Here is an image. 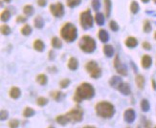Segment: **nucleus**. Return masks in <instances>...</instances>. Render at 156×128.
Listing matches in <instances>:
<instances>
[{
    "instance_id": "obj_1",
    "label": "nucleus",
    "mask_w": 156,
    "mask_h": 128,
    "mask_svg": "<svg viewBox=\"0 0 156 128\" xmlns=\"http://www.w3.org/2000/svg\"><path fill=\"white\" fill-rule=\"evenodd\" d=\"M95 95V89L90 83L83 82L79 84V86L77 88L74 95V101L76 102H81L83 100H89L92 98Z\"/></svg>"
},
{
    "instance_id": "obj_2",
    "label": "nucleus",
    "mask_w": 156,
    "mask_h": 128,
    "mask_svg": "<svg viewBox=\"0 0 156 128\" xmlns=\"http://www.w3.org/2000/svg\"><path fill=\"white\" fill-rule=\"evenodd\" d=\"M95 110L97 115L104 119H110L115 114L114 105L108 101H101L97 103Z\"/></svg>"
},
{
    "instance_id": "obj_3",
    "label": "nucleus",
    "mask_w": 156,
    "mask_h": 128,
    "mask_svg": "<svg viewBox=\"0 0 156 128\" xmlns=\"http://www.w3.org/2000/svg\"><path fill=\"white\" fill-rule=\"evenodd\" d=\"M60 36L66 42H73L78 36V31L75 25L71 22H67L62 25L60 28Z\"/></svg>"
},
{
    "instance_id": "obj_4",
    "label": "nucleus",
    "mask_w": 156,
    "mask_h": 128,
    "mask_svg": "<svg viewBox=\"0 0 156 128\" xmlns=\"http://www.w3.org/2000/svg\"><path fill=\"white\" fill-rule=\"evenodd\" d=\"M79 49L84 53H93L96 49V42L90 35H83L79 42Z\"/></svg>"
},
{
    "instance_id": "obj_5",
    "label": "nucleus",
    "mask_w": 156,
    "mask_h": 128,
    "mask_svg": "<svg viewBox=\"0 0 156 128\" xmlns=\"http://www.w3.org/2000/svg\"><path fill=\"white\" fill-rule=\"evenodd\" d=\"M93 16L89 10H86L84 12H82L79 16V23L81 26L84 29V30H88L93 26Z\"/></svg>"
},
{
    "instance_id": "obj_6",
    "label": "nucleus",
    "mask_w": 156,
    "mask_h": 128,
    "mask_svg": "<svg viewBox=\"0 0 156 128\" xmlns=\"http://www.w3.org/2000/svg\"><path fill=\"white\" fill-rule=\"evenodd\" d=\"M65 116L67 117V119L69 120V122H79L82 120V117H83V113L81 107H77L73 108L72 110L69 111L67 114H65Z\"/></svg>"
},
{
    "instance_id": "obj_7",
    "label": "nucleus",
    "mask_w": 156,
    "mask_h": 128,
    "mask_svg": "<svg viewBox=\"0 0 156 128\" xmlns=\"http://www.w3.org/2000/svg\"><path fill=\"white\" fill-rule=\"evenodd\" d=\"M50 13L53 14L55 17H62L64 14V8L61 3L57 2L55 4H51L50 7Z\"/></svg>"
},
{
    "instance_id": "obj_8",
    "label": "nucleus",
    "mask_w": 156,
    "mask_h": 128,
    "mask_svg": "<svg viewBox=\"0 0 156 128\" xmlns=\"http://www.w3.org/2000/svg\"><path fill=\"white\" fill-rule=\"evenodd\" d=\"M114 67L116 68V70H117V72L121 76H126V75H128V70H126V67L125 66V65H123L121 63V60H120L118 54L114 58Z\"/></svg>"
},
{
    "instance_id": "obj_9",
    "label": "nucleus",
    "mask_w": 156,
    "mask_h": 128,
    "mask_svg": "<svg viewBox=\"0 0 156 128\" xmlns=\"http://www.w3.org/2000/svg\"><path fill=\"white\" fill-rule=\"evenodd\" d=\"M135 118H136V114H135V111H134L133 109L128 108L125 111L124 119L128 123H132L134 120H135Z\"/></svg>"
},
{
    "instance_id": "obj_10",
    "label": "nucleus",
    "mask_w": 156,
    "mask_h": 128,
    "mask_svg": "<svg viewBox=\"0 0 156 128\" xmlns=\"http://www.w3.org/2000/svg\"><path fill=\"white\" fill-rule=\"evenodd\" d=\"M152 64V58L148 54H144L141 59V65L144 69H148Z\"/></svg>"
},
{
    "instance_id": "obj_11",
    "label": "nucleus",
    "mask_w": 156,
    "mask_h": 128,
    "mask_svg": "<svg viewBox=\"0 0 156 128\" xmlns=\"http://www.w3.org/2000/svg\"><path fill=\"white\" fill-rule=\"evenodd\" d=\"M118 90L123 95H125V96H128V95H130V93H131V89H130V86L128 85V83H126V82H122L121 85L119 86Z\"/></svg>"
},
{
    "instance_id": "obj_12",
    "label": "nucleus",
    "mask_w": 156,
    "mask_h": 128,
    "mask_svg": "<svg viewBox=\"0 0 156 128\" xmlns=\"http://www.w3.org/2000/svg\"><path fill=\"white\" fill-rule=\"evenodd\" d=\"M122 82H123V81H122V78H120V76H112V78H110V80H109L110 86L113 87V88H115V89H118L119 86L121 85Z\"/></svg>"
},
{
    "instance_id": "obj_13",
    "label": "nucleus",
    "mask_w": 156,
    "mask_h": 128,
    "mask_svg": "<svg viewBox=\"0 0 156 128\" xmlns=\"http://www.w3.org/2000/svg\"><path fill=\"white\" fill-rule=\"evenodd\" d=\"M125 44L126 47H128V48H134V47H136L138 44V40L136 37H134V36H128V37L126 39Z\"/></svg>"
},
{
    "instance_id": "obj_14",
    "label": "nucleus",
    "mask_w": 156,
    "mask_h": 128,
    "mask_svg": "<svg viewBox=\"0 0 156 128\" xmlns=\"http://www.w3.org/2000/svg\"><path fill=\"white\" fill-rule=\"evenodd\" d=\"M9 95H10L11 98H13V100H16V98H18L21 96V91H20V89L18 88V87L13 86V87L11 88L10 92H9Z\"/></svg>"
},
{
    "instance_id": "obj_15",
    "label": "nucleus",
    "mask_w": 156,
    "mask_h": 128,
    "mask_svg": "<svg viewBox=\"0 0 156 128\" xmlns=\"http://www.w3.org/2000/svg\"><path fill=\"white\" fill-rule=\"evenodd\" d=\"M68 68L70 69L72 71H76L79 67V62H78V59L75 57H70L68 60Z\"/></svg>"
},
{
    "instance_id": "obj_16",
    "label": "nucleus",
    "mask_w": 156,
    "mask_h": 128,
    "mask_svg": "<svg viewBox=\"0 0 156 128\" xmlns=\"http://www.w3.org/2000/svg\"><path fill=\"white\" fill-rule=\"evenodd\" d=\"M98 36H99V39L101 42H106V41H108V39H109V35H108V33L106 30H104V29L99 30Z\"/></svg>"
},
{
    "instance_id": "obj_17",
    "label": "nucleus",
    "mask_w": 156,
    "mask_h": 128,
    "mask_svg": "<svg viewBox=\"0 0 156 128\" xmlns=\"http://www.w3.org/2000/svg\"><path fill=\"white\" fill-rule=\"evenodd\" d=\"M44 48H45V45H44V43L42 42V40L37 39L34 41V49L35 51H38V52H43Z\"/></svg>"
},
{
    "instance_id": "obj_18",
    "label": "nucleus",
    "mask_w": 156,
    "mask_h": 128,
    "mask_svg": "<svg viewBox=\"0 0 156 128\" xmlns=\"http://www.w3.org/2000/svg\"><path fill=\"white\" fill-rule=\"evenodd\" d=\"M34 24H35V27L38 29H42L43 27H44V20H43L42 16H35L34 19Z\"/></svg>"
},
{
    "instance_id": "obj_19",
    "label": "nucleus",
    "mask_w": 156,
    "mask_h": 128,
    "mask_svg": "<svg viewBox=\"0 0 156 128\" xmlns=\"http://www.w3.org/2000/svg\"><path fill=\"white\" fill-rule=\"evenodd\" d=\"M98 67V64H97V62L96 61H94V60H90L88 61L87 63H86L85 65V69H86V71H87L89 74L90 73H92L95 69H97Z\"/></svg>"
},
{
    "instance_id": "obj_20",
    "label": "nucleus",
    "mask_w": 156,
    "mask_h": 128,
    "mask_svg": "<svg viewBox=\"0 0 156 128\" xmlns=\"http://www.w3.org/2000/svg\"><path fill=\"white\" fill-rule=\"evenodd\" d=\"M103 51H104V54H106L107 57H113V54H114V49H113V47H112L111 45H104V48H103Z\"/></svg>"
},
{
    "instance_id": "obj_21",
    "label": "nucleus",
    "mask_w": 156,
    "mask_h": 128,
    "mask_svg": "<svg viewBox=\"0 0 156 128\" xmlns=\"http://www.w3.org/2000/svg\"><path fill=\"white\" fill-rule=\"evenodd\" d=\"M50 96L57 101H60L64 98V95L62 94V92H60V91H54V92H51Z\"/></svg>"
},
{
    "instance_id": "obj_22",
    "label": "nucleus",
    "mask_w": 156,
    "mask_h": 128,
    "mask_svg": "<svg viewBox=\"0 0 156 128\" xmlns=\"http://www.w3.org/2000/svg\"><path fill=\"white\" fill-rule=\"evenodd\" d=\"M51 44H52V47H54L55 49H60L62 47V42L59 37H53L52 40H51Z\"/></svg>"
},
{
    "instance_id": "obj_23",
    "label": "nucleus",
    "mask_w": 156,
    "mask_h": 128,
    "mask_svg": "<svg viewBox=\"0 0 156 128\" xmlns=\"http://www.w3.org/2000/svg\"><path fill=\"white\" fill-rule=\"evenodd\" d=\"M135 81H136V84H137L138 88H139V89H143L144 88L145 78H144L142 75H137L136 76V78H135Z\"/></svg>"
},
{
    "instance_id": "obj_24",
    "label": "nucleus",
    "mask_w": 156,
    "mask_h": 128,
    "mask_svg": "<svg viewBox=\"0 0 156 128\" xmlns=\"http://www.w3.org/2000/svg\"><path fill=\"white\" fill-rule=\"evenodd\" d=\"M56 120H57V123L60 124V125H62V126L66 125V124L69 122L67 117L65 116V115H60V116H57V119H56Z\"/></svg>"
},
{
    "instance_id": "obj_25",
    "label": "nucleus",
    "mask_w": 156,
    "mask_h": 128,
    "mask_svg": "<svg viewBox=\"0 0 156 128\" xmlns=\"http://www.w3.org/2000/svg\"><path fill=\"white\" fill-rule=\"evenodd\" d=\"M104 12H106V17H109L111 12V0H104Z\"/></svg>"
},
{
    "instance_id": "obj_26",
    "label": "nucleus",
    "mask_w": 156,
    "mask_h": 128,
    "mask_svg": "<svg viewBox=\"0 0 156 128\" xmlns=\"http://www.w3.org/2000/svg\"><path fill=\"white\" fill-rule=\"evenodd\" d=\"M47 81H48V78H47V76L44 74H39L37 76V82L40 85H46Z\"/></svg>"
},
{
    "instance_id": "obj_27",
    "label": "nucleus",
    "mask_w": 156,
    "mask_h": 128,
    "mask_svg": "<svg viewBox=\"0 0 156 128\" xmlns=\"http://www.w3.org/2000/svg\"><path fill=\"white\" fill-rule=\"evenodd\" d=\"M95 21H96V23L98 25H100V26L104 25V16L103 13H97L95 14Z\"/></svg>"
},
{
    "instance_id": "obj_28",
    "label": "nucleus",
    "mask_w": 156,
    "mask_h": 128,
    "mask_svg": "<svg viewBox=\"0 0 156 128\" xmlns=\"http://www.w3.org/2000/svg\"><path fill=\"white\" fill-rule=\"evenodd\" d=\"M35 114V111L32 107H26L23 111V116L25 118H31Z\"/></svg>"
},
{
    "instance_id": "obj_29",
    "label": "nucleus",
    "mask_w": 156,
    "mask_h": 128,
    "mask_svg": "<svg viewBox=\"0 0 156 128\" xmlns=\"http://www.w3.org/2000/svg\"><path fill=\"white\" fill-rule=\"evenodd\" d=\"M151 30H152V26H151L150 21L148 19L144 20V22H143V31L145 33H150V32H151Z\"/></svg>"
},
{
    "instance_id": "obj_30",
    "label": "nucleus",
    "mask_w": 156,
    "mask_h": 128,
    "mask_svg": "<svg viewBox=\"0 0 156 128\" xmlns=\"http://www.w3.org/2000/svg\"><path fill=\"white\" fill-rule=\"evenodd\" d=\"M34 7L32 5H25L24 8H23V12L25 13V16H31L33 13H34Z\"/></svg>"
},
{
    "instance_id": "obj_31",
    "label": "nucleus",
    "mask_w": 156,
    "mask_h": 128,
    "mask_svg": "<svg viewBox=\"0 0 156 128\" xmlns=\"http://www.w3.org/2000/svg\"><path fill=\"white\" fill-rule=\"evenodd\" d=\"M20 32H21V34H22L23 35H25V36L30 35L31 33H32V28H31V26H29L28 24H25L24 26L21 28Z\"/></svg>"
},
{
    "instance_id": "obj_32",
    "label": "nucleus",
    "mask_w": 156,
    "mask_h": 128,
    "mask_svg": "<svg viewBox=\"0 0 156 128\" xmlns=\"http://www.w3.org/2000/svg\"><path fill=\"white\" fill-rule=\"evenodd\" d=\"M11 17V13L10 11L8 9H5L3 12L1 13V20L3 21V22H7Z\"/></svg>"
},
{
    "instance_id": "obj_33",
    "label": "nucleus",
    "mask_w": 156,
    "mask_h": 128,
    "mask_svg": "<svg viewBox=\"0 0 156 128\" xmlns=\"http://www.w3.org/2000/svg\"><path fill=\"white\" fill-rule=\"evenodd\" d=\"M129 9H130V12H131L133 14H136L138 12H139L140 7H139V4H138L136 1H132L131 4H130Z\"/></svg>"
},
{
    "instance_id": "obj_34",
    "label": "nucleus",
    "mask_w": 156,
    "mask_h": 128,
    "mask_svg": "<svg viewBox=\"0 0 156 128\" xmlns=\"http://www.w3.org/2000/svg\"><path fill=\"white\" fill-rule=\"evenodd\" d=\"M141 109H142V111L144 112H147L150 110V102H148V100H146V98H144V100H142V101H141Z\"/></svg>"
},
{
    "instance_id": "obj_35",
    "label": "nucleus",
    "mask_w": 156,
    "mask_h": 128,
    "mask_svg": "<svg viewBox=\"0 0 156 128\" xmlns=\"http://www.w3.org/2000/svg\"><path fill=\"white\" fill-rule=\"evenodd\" d=\"M90 76H91L92 78H101V69L100 67H98L92 73H90Z\"/></svg>"
},
{
    "instance_id": "obj_36",
    "label": "nucleus",
    "mask_w": 156,
    "mask_h": 128,
    "mask_svg": "<svg viewBox=\"0 0 156 128\" xmlns=\"http://www.w3.org/2000/svg\"><path fill=\"white\" fill-rule=\"evenodd\" d=\"M1 34L4 35H8L11 34V28L8 26V25H1Z\"/></svg>"
},
{
    "instance_id": "obj_37",
    "label": "nucleus",
    "mask_w": 156,
    "mask_h": 128,
    "mask_svg": "<svg viewBox=\"0 0 156 128\" xmlns=\"http://www.w3.org/2000/svg\"><path fill=\"white\" fill-rule=\"evenodd\" d=\"M66 3L69 8H74L81 3V0H66Z\"/></svg>"
},
{
    "instance_id": "obj_38",
    "label": "nucleus",
    "mask_w": 156,
    "mask_h": 128,
    "mask_svg": "<svg viewBox=\"0 0 156 128\" xmlns=\"http://www.w3.org/2000/svg\"><path fill=\"white\" fill-rule=\"evenodd\" d=\"M19 120L16 119H13L9 122V127L10 128H18L19 126Z\"/></svg>"
},
{
    "instance_id": "obj_39",
    "label": "nucleus",
    "mask_w": 156,
    "mask_h": 128,
    "mask_svg": "<svg viewBox=\"0 0 156 128\" xmlns=\"http://www.w3.org/2000/svg\"><path fill=\"white\" fill-rule=\"evenodd\" d=\"M47 103H48V100H47V98H44V97H39L37 100V104L38 106H44Z\"/></svg>"
},
{
    "instance_id": "obj_40",
    "label": "nucleus",
    "mask_w": 156,
    "mask_h": 128,
    "mask_svg": "<svg viewBox=\"0 0 156 128\" xmlns=\"http://www.w3.org/2000/svg\"><path fill=\"white\" fill-rule=\"evenodd\" d=\"M109 27H110V29L113 32H118L119 29H120L118 23L116 22V21H114V20H111L110 22H109Z\"/></svg>"
},
{
    "instance_id": "obj_41",
    "label": "nucleus",
    "mask_w": 156,
    "mask_h": 128,
    "mask_svg": "<svg viewBox=\"0 0 156 128\" xmlns=\"http://www.w3.org/2000/svg\"><path fill=\"white\" fill-rule=\"evenodd\" d=\"M70 79H68V78H65V79H62V80H60V88H67V87L69 86V84H70Z\"/></svg>"
},
{
    "instance_id": "obj_42",
    "label": "nucleus",
    "mask_w": 156,
    "mask_h": 128,
    "mask_svg": "<svg viewBox=\"0 0 156 128\" xmlns=\"http://www.w3.org/2000/svg\"><path fill=\"white\" fill-rule=\"evenodd\" d=\"M91 6L94 11H98L100 9L101 7V3H100V0H92L91 2Z\"/></svg>"
},
{
    "instance_id": "obj_43",
    "label": "nucleus",
    "mask_w": 156,
    "mask_h": 128,
    "mask_svg": "<svg viewBox=\"0 0 156 128\" xmlns=\"http://www.w3.org/2000/svg\"><path fill=\"white\" fill-rule=\"evenodd\" d=\"M0 119H1V120H5L8 119V117H9V113L8 111H6V110H1V114H0Z\"/></svg>"
},
{
    "instance_id": "obj_44",
    "label": "nucleus",
    "mask_w": 156,
    "mask_h": 128,
    "mask_svg": "<svg viewBox=\"0 0 156 128\" xmlns=\"http://www.w3.org/2000/svg\"><path fill=\"white\" fill-rule=\"evenodd\" d=\"M142 47H143V49L147 50V51L151 50V44L150 42H147V41H144L142 43Z\"/></svg>"
},
{
    "instance_id": "obj_45",
    "label": "nucleus",
    "mask_w": 156,
    "mask_h": 128,
    "mask_svg": "<svg viewBox=\"0 0 156 128\" xmlns=\"http://www.w3.org/2000/svg\"><path fill=\"white\" fill-rule=\"evenodd\" d=\"M27 20V17L26 16H18L16 17V22L17 23H24L26 22Z\"/></svg>"
},
{
    "instance_id": "obj_46",
    "label": "nucleus",
    "mask_w": 156,
    "mask_h": 128,
    "mask_svg": "<svg viewBox=\"0 0 156 128\" xmlns=\"http://www.w3.org/2000/svg\"><path fill=\"white\" fill-rule=\"evenodd\" d=\"M46 3H47L46 0H38V5L40 7H44L46 5Z\"/></svg>"
},
{
    "instance_id": "obj_47",
    "label": "nucleus",
    "mask_w": 156,
    "mask_h": 128,
    "mask_svg": "<svg viewBox=\"0 0 156 128\" xmlns=\"http://www.w3.org/2000/svg\"><path fill=\"white\" fill-rule=\"evenodd\" d=\"M54 57H55V54H54V51L51 50L49 52V59H54Z\"/></svg>"
},
{
    "instance_id": "obj_48",
    "label": "nucleus",
    "mask_w": 156,
    "mask_h": 128,
    "mask_svg": "<svg viewBox=\"0 0 156 128\" xmlns=\"http://www.w3.org/2000/svg\"><path fill=\"white\" fill-rule=\"evenodd\" d=\"M151 83H152V88L153 90H156V82L154 79H151Z\"/></svg>"
},
{
    "instance_id": "obj_49",
    "label": "nucleus",
    "mask_w": 156,
    "mask_h": 128,
    "mask_svg": "<svg viewBox=\"0 0 156 128\" xmlns=\"http://www.w3.org/2000/svg\"><path fill=\"white\" fill-rule=\"evenodd\" d=\"M145 128H150V122H147L146 123V126H145Z\"/></svg>"
},
{
    "instance_id": "obj_50",
    "label": "nucleus",
    "mask_w": 156,
    "mask_h": 128,
    "mask_svg": "<svg viewBox=\"0 0 156 128\" xmlns=\"http://www.w3.org/2000/svg\"><path fill=\"white\" fill-rule=\"evenodd\" d=\"M141 1H142L143 3H147L148 1H150V0H141Z\"/></svg>"
},
{
    "instance_id": "obj_51",
    "label": "nucleus",
    "mask_w": 156,
    "mask_h": 128,
    "mask_svg": "<svg viewBox=\"0 0 156 128\" xmlns=\"http://www.w3.org/2000/svg\"><path fill=\"white\" fill-rule=\"evenodd\" d=\"M3 1L6 2V3H10L11 1H12V0H3Z\"/></svg>"
},
{
    "instance_id": "obj_52",
    "label": "nucleus",
    "mask_w": 156,
    "mask_h": 128,
    "mask_svg": "<svg viewBox=\"0 0 156 128\" xmlns=\"http://www.w3.org/2000/svg\"><path fill=\"white\" fill-rule=\"evenodd\" d=\"M83 128H96V127H94V126H85V127H83Z\"/></svg>"
},
{
    "instance_id": "obj_53",
    "label": "nucleus",
    "mask_w": 156,
    "mask_h": 128,
    "mask_svg": "<svg viewBox=\"0 0 156 128\" xmlns=\"http://www.w3.org/2000/svg\"><path fill=\"white\" fill-rule=\"evenodd\" d=\"M154 38H155V40H156V32L154 33Z\"/></svg>"
},
{
    "instance_id": "obj_54",
    "label": "nucleus",
    "mask_w": 156,
    "mask_h": 128,
    "mask_svg": "<svg viewBox=\"0 0 156 128\" xmlns=\"http://www.w3.org/2000/svg\"><path fill=\"white\" fill-rule=\"evenodd\" d=\"M48 128H55V127H54V126H49Z\"/></svg>"
},
{
    "instance_id": "obj_55",
    "label": "nucleus",
    "mask_w": 156,
    "mask_h": 128,
    "mask_svg": "<svg viewBox=\"0 0 156 128\" xmlns=\"http://www.w3.org/2000/svg\"><path fill=\"white\" fill-rule=\"evenodd\" d=\"M153 2L155 3V4H156V0H153Z\"/></svg>"
},
{
    "instance_id": "obj_56",
    "label": "nucleus",
    "mask_w": 156,
    "mask_h": 128,
    "mask_svg": "<svg viewBox=\"0 0 156 128\" xmlns=\"http://www.w3.org/2000/svg\"><path fill=\"white\" fill-rule=\"evenodd\" d=\"M154 128H156V126H155V127H154Z\"/></svg>"
}]
</instances>
